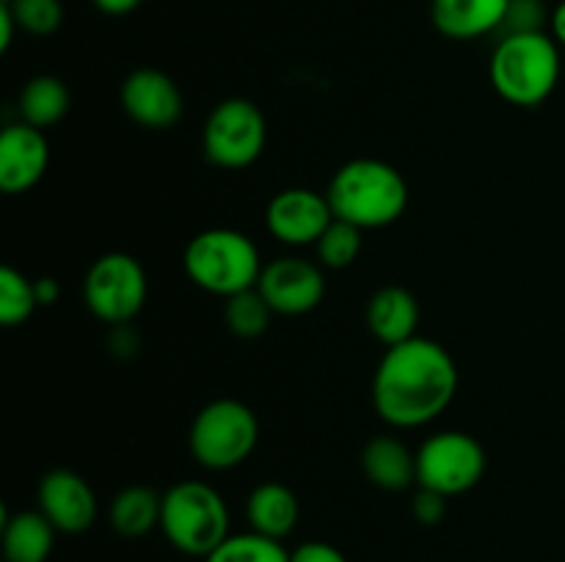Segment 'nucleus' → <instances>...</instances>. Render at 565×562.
<instances>
[{"instance_id":"1","label":"nucleus","mask_w":565,"mask_h":562,"mask_svg":"<svg viewBox=\"0 0 565 562\" xmlns=\"http://www.w3.org/2000/svg\"><path fill=\"white\" fill-rule=\"evenodd\" d=\"M458 389V369L445 345L425 336L386 347L373 375V406L386 424L423 428L447 411Z\"/></svg>"},{"instance_id":"2","label":"nucleus","mask_w":565,"mask_h":562,"mask_svg":"<svg viewBox=\"0 0 565 562\" xmlns=\"http://www.w3.org/2000/svg\"><path fill=\"white\" fill-rule=\"evenodd\" d=\"M334 218L359 229H381L406 213L408 185L395 165L375 158L348 160L326 187Z\"/></svg>"},{"instance_id":"3","label":"nucleus","mask_w":565,"mask_h":562,"mask_svg":"<svg viewBox=\"0 0 565 562\" xmlns=\"http://www.w3.org/2000/svg\"><path fill=\"white\" fill-rule=\"evenodd\" d=\"M489 75L505 102L535 108L561 80V44L546 31L502 36L491 55Z\"/></svg>"},{"instance_id":"4","label":"nucleus","mask_w":565,"mask_h":562,"mask_svg":"<svg viewBox=\"0 0 565 562\" xmlns=\"http://www.w3.org/2000/svg\"><path fill=\"white\" fill-rule=\"evenodd\" d=\"M182 264L199 290L221 298L254 290L265 268L252 237L221 226L199 231L185 246Z\"/></svg>"},{"instance_id":"5","label":"nucleus","mask_w":565,"mask_h":562,"mask_svg":"<svg viewBox=\"0 0 565 562\" xmlns=\"http://www.w3.org/2000/svg\"><path fill=\"white\" fill-rule=\"evenodd\" d=\"M160 529L182 554L210 556L230 538V507L213 485L182 479L163 494Z\"/></svg>"},{"instance_id":"6","label":"nucleus","mask_w":565,"mask_h":562,"mask_svg":"<svg viewBox=\"0 0 565 562\" xmlns=\"http://www.w3.org/2000/svg\"><path fill=\"white\" fill-rule=\"evenodd\" d=\"M259 439V422L241 400H213L196 413L191 424V455L210 472H226L248 461Z\"/></svg>"},{"instance_id":"7","label":"nucleus","mask_w":565,"mask_h":562,"mask_svg":"<svg viewBox=\"0 0 565 562\" xmlns=\"http://www.w3.org/2000/svg\"><path fill=\"white\" fill-rule=\"evenodd\" d=\"M83 301L103 323H130L147 303V273L141 262L125 251H110L94 259L83 279Z\"/></svg>"},{"instance_id":"8","label":"nucleus","mask_w":565,"mask_h":562,"mask_svg":"<svg viewBox=\"0 0 565 562\" xmlns=\"http://www.w3.org/2000/svg\"><path fill=\"white\" fill-rule=\"evenodd\" d=\"M486 474V450L475 435L461 430L436 433L417 452L419 488L441 496H458L472 490Z\"/></svg>"},{"instance_id":"9","label":"nucleus","mask_w":565,"mask_h":562,"mask_svg":"<svg viewBox=\"0 0 565 562\" xmlns=\"http://www.w3.org/2000/svg\"><path fill=\"white\" fill-rule=\"evenodd\" d=\"M265 141L268 121L252 99H224L204 125V154L221 169H248L263 154Z\"/></svg>"},{"instance_id":"10","label":"nucleus","mask_w":565,"mask_h":562,"mask_svg":"<svg viewBox=\"0 0 565 562\" xmlns=\"http://www.w3.org/2000/svg\"><path fill=\"white\" fill-rule=\"evenodd\" d=\"M334 220L329 196L309 187H287L268 202L265 224L285 246H312Z\"/></svg>"},{"instance_id":"11","label":"nucleus","mask_w":565,"mask_h":562,"mask_svg":"<svg viewBox=\"0 0 565 562\" xmlns=\"http://www.w3.org/2000/svg\"><path fill=\"white\" fill-rule=\"evenodd\" d=\"M257 290L274 309V314H307L318 309L326 295V279L320 268L301 257H279L263 268Z\"/></svg>"},{"instance_id":"12","label":"nucleus","mask_w":565,"mask_h":562,"mask_svg":"<svg viewBox=\"0 0 565 562\" xmlns=\"http://www.w3.org/2000/svg\"><path fill=\"white\" fill-rule=\"evenodd\" d=\"M121 108L147 130H169L182 116L180 86L166 72L143 66L121 83Z\"/></svg>"},{"instance_id":"13","label":"nucleus","mask_w":565,"mask_h":562,"mask_svg":"<svg viewBox=\"0 0 565 562\" xmlns=\"http://www.w3.org/2000/svg\"><path fill=\"white\" fill-rule=\"evenodd\" d=\"M39 510L58 532L81 534L97 518V496L81 474L70 468H53L39 483Z\"/></svg>"},{"instance_id":"14","label":"nucleus","mask_w":565,"mask_h":562,"mask_svg":"<svg viewBox=\"0 0 565 562\" xmlns=\"http://www.w3.org/2000/svg\"><path fill=\"white\" fill-rule=\"evenodd\" d=\"M50 163V143L44 130L25 125H9L0 136V187L9 196L25 193L44 176Z\"/></svg>"},{"instance_id":"15","label":"nucleus","mask_w":565,"mask_h":562,"mask_svg":"<svg viewBox=\"0 0 565 562\" xmlns=\"http://www.w3.org/2000/svg\"><path fill=\"white\" fill-rule=\"evenodd\" d=\"M511 0H430V20L436 31L456 42L500 33Z\"/></svg>"},{"instance_id":"16","label":"nucleus","mask_w":565,"mask_h":562,"mask_svg":"<svg viewBox=\"0 0 565 562\" xmlns=\"http://www.w3.org/2000/svg\"><path fill=\"white\" fill-rule=\"evenodd\" d=\"M419 303L403 287H381L367 303V328L381 345L395 347L417 336Z\"/></svg>"},{"instance_id":"17","label":"nucleus","mask_w":565,"mask_h":562,"mask_svg":"<svg viewBox=\"0 0 565 562\" xmlns=\"http://www.w3.org/2000/svg\"><path fill=\"white\" fill-rule=\"evenodd\" d=\"M248 523L254 532L265 538L281 540L296 529L301 507H298L296 494L281 483H263L252 490L246 505Z\"/></svg>"},{"instance_id":"18","label":"nucleus","mask_w":565,"mask_h":562,"mask_svg":"<svg viewBox=\"0 0 565 562\" xmlns=\"http://www.w3.org/2000/svg\"><path fill=\"white\" fill-rule=\"evenodd\" d=\"M58 529L42 510L9 516L3 510V554L6 562H47Z\"/></svg>"},{"instance_id":"19","label":"nucleus","mask_w":565,"mask_h":562,"mask_svg":"<svg viewBox=\"0 0 565 562\" xmlns=\"http://www.w3.org/2000/svg\"><path fill=\"white\" fill-rule=\"evenodd\" d=\"M362 468L370 483L384 490H406L408 485L417 483V455H412L408 446L392 435L367 441L362 452Z\"/></svg>"},{"instance_id":"20","label":"nucleus","mask_w":565,"mask_h":562,"mask_svg":"<svg viewBox=\"0 0 565 562\" xmlns=\"http://www.w3.org/2000/svg\"><path fill=\"white\" fill-rule=\"evenodd\" d=\"M163 496L147 485H130L110 501V527L125 538H143L160 527Z\"/></svg>"},{"instance_id":"21","label":"nucleus","mask_w":565,"mask_h":562,"mask_svg":"<svg viewBox=\"0 0 565 562\" xmlns=\"http://www.w3.org/2000/svg\"><path fill=\"white\" fill-rule=\"evenodd\" d=\"M70 88L64 80L53 75H36L33 80L25 83L20 94V116L25 125L47 130V127L58 125L70 110Z\"/></svg>"},{"instance_id":"22","label":"nucleus","mask_w":565,"mask_h":562,"mask_svg":"<svg viewBox=\"0 0 565 562\" xmlns=\"http://www.w3.org/2000/svg\"><path fill=\"white\" fill-rule=\"evenodd\" d=\"M204 562H290V551L281 545V540L265 538L259 532L230 534L218 549Z\"/></svg>"},{"instance_id":"23","label":"nucleus","mask_w":565,"mask_h":562,"mask_svg":"<svg viewBox=\"0 0 565 562\" xmlns=\"http://www.w3.org/2000/svg\"><path fill=\"white\" fill-rule=\"evenodd\" d=\"M270 314H274V309L268 306V301H265L257 287L226 298L224 320L232 334L241 336V339H257V336H263L270 325Z\"/></svg>"},{"instance_id":"24","label":"nucleus","mask_w":565,"mask_h":562,"mask_svg":"<svg viewBox=\"0 0 565 562\" xmlns=\"http://www.w3.org/2000/svg\"><path fill=\"white\" fill-rule=\"evenodd\" d=\"M36 306L39 301L33 281L14 268L0 270V323L6 328H14V325L25 323Z\"/></svg>"},{"instance_id":"25","label":"nucleus","mask_w":565,"mask_h":562,"mask_svg":"<svg viewBox=\"0 0 565 562\" xmlns=\"http://www.w3.org/2000/svg\"><path fill=\"white\" fill-rule=\"evenodd\" d=\"M315 246H318V257L326 268L342 270L356 262L359 253H362V229L348 224V220L334 218Z\"/></svg>"},{"instance_id":"26","label":"nucleus","mask_w":565,"mask_h":562,"mask_svg":"<svg viewBox=\"0 0 565 562\" xmlns=\"http://www.w3.org/2000/svg\"><path fill=\"white\" fill-rule=\"evenodd\" d=\"M9 3L20 31L31 33V36H50L64 22L61 0H9Z\"/></svg>"},{"instance_id":"27","label":"nucleus","mask_w":565,"mask_h":562,"mask_svg":"<svg viewBox=\"0 0 565 562\" xmlns=\"http://www.w3.org/2000/svg\"><path fill=\"white\" fill-rule=\"evenodd\" d=\"M544 0H511L505 11V20L500 25L502 36H519V33H544V25L550 22Z\"/></svg>"},{"instance_id":"28","label":"nucleus","mask_w":565,"mask_h":562,"mask_svg":"<svg viewBox=\"0 0 565 562\" xmlns=\"http://www.w3.org/2000/svg\"><path fill=\"white\" fill-rule=\"evenodd\" d=\"M412 512L419 523L434 527V523H439L441 518H445L447 496L436 494V490H428V488H419V494L414 496L412 501Z\"/></svg>"},{"instance_id":"29","label":"nucleus","mask_w":565,"mask_h":562,"mask_svg":"<svg viewBox=\"0 0 565 562\" xmlns=\"http://www.w3.org/2000/svg\"><path fill=\"white\" fill-rule=\"evenodd\" d=\"M290 562H348L337 545L323 543V540H309L296 551H290Z\"/></svg>"},{"instance_id":"30","label":"nucleus","mask_w":565,"mask_h":562,"mask_svg":"<svg viewBox=\"0 0 565 562\" xmlns=\"http://www.w3.org/2000/svg\"><path fill=\"white\" fill-rule=\"evenodd\" d=\"M110 350L116 353V356L121 358H130L132 353L138 350V336L136 331L130 328V325H114V331H110V339H108Z\"/></svg>"},{"instance_id":"31","label":"nucleus","mask_w":565,"mask_h":562,"mask_svg":"<svg viewBox=\"0 0 565 562\" xmlns=\"http://www.w3.org/2000/svg\"><path fill=\"white\" fill-rule=\"evenodd\" d=\"M17 17H14V11H11V3L9 0H3V3H0V50H9L11 47V42H14V31H17Z\"/></svg>"},{"instance_id":"32","label":"nucleus","mask_w":565,"mask_h":562,"mask_svg":"<svg viewBox=\"0 0 565 562\" xmlns=\"http://www.w3.org/2000/svg\"><path fill=\"white\" fill-rule=\"evenodd\" d=\"M33 287H36V301L39 306H53L55 301H58V281L55 279H36L33 281Z\"/></svg>"},{"instance_id":"33","label":"nucleus","mask_w":565,"mask_h":562,"mask_svg":"<svg viewBox=\"0 0 565 562\" xmlns=\"http://www.w3.org/2000/svg\"><path fill=\"white\" fill-rule=\"evenodd\" d=\"M94 6L110 17H121V14H130V11H136L138 6H141V0H94Z\"/></svg>"},{"instance_id":"34","label":"nucleus","mask_w":565,"mask_h":562,"mask_svg":"<svg viewBox=\"0 0 565 562\" xmlns=\"http://www.w3.org/2000/svg\"><path fill=\"white\" fill-rule=\"evenodd\" d=\"M550 28H552V39H555L561 47H565V0L563 3H557L555 11H552Z\"/></svg>"}]
</instances>
